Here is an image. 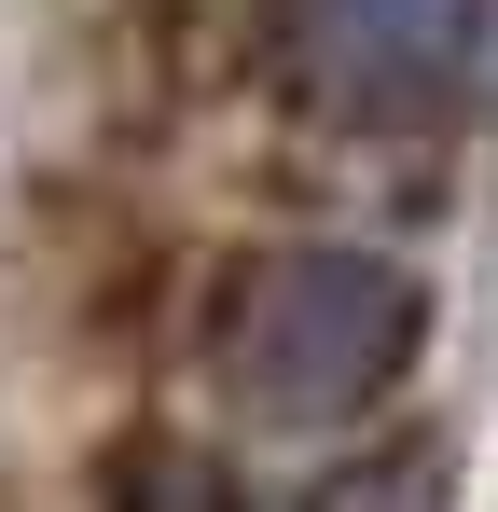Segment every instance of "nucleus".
<instances>
[{
    "label": "nucleus",
    "instance_id": "nucleus-2",
    "mask_svg": "<svg viewBox=\"0 0 498 512\" xmlns=\"http://www.w3.org/2000/svg\"><path fill=\"white\" fill-rule=\"evenodd\" d=\"M485 56V0H291V84L332 125H429Z\"/></svg>",
    "mask_w": 498,
    "mask_h": 512
},
{
    "label": "nucleus",
    "instance_id": "nucleus-1",
    "mask_svg": "<svg viewBox=\"0 0 498 512\" xmlns=\"http://www.w3.org/2000/svg\"><path fill=\"white\" fill-rule=\"evenodd\" d=\"M429 346V291L388 250H277L222 305V388L249 429H360Z\"/></svg>",
    "mask_w": 498,
    "mask_h": 512
}]
</instances>
